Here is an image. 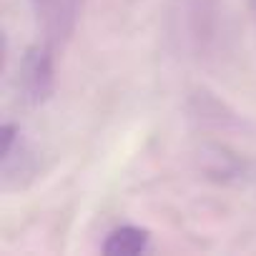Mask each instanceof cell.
I'll list each match as a JSON object with an SVG mask.
<instances>
[{"mask_svg":"<svg viewBox=\"0 0 256 256\" xmlns=\"http://www.w3.org/2000/svg\"><path fill=\"white\" fill-rule=\"evenodd\" d=\"M56 48L30 46L18 66V90L28 106H43L56 90Z\"/></svg>","mask_w":256,"mask_h":256,"instance_id":"6da1fadb","label":"cell"},{"mask_svg":"<svg viewBox=\"0 0 256 256\" xmlns=\"http://www.w3.org/2000/svg\"><path fill=\"white\" fill-rule=\"evenodd\" d=\"M0 141H3V148H0V174H3V188L6 191L23 188L36 176V156H33L30 146L23 138L20 126L3 123V128H0Z\"/></svg>","mask_w":256,"mask_h":256,"instance_id":"7a4b0ae2","label":"cell"},{"mask_svg":"<svg viewBox=\"0 0 256 256\" xmlns=\"http://www.w3.org/2000/svg\"><path fill=\"white\" fill-rule=\"evenodd\" d=\"M151 246V231L144 226H134L126 224L113 228L106 241H103V254L106 256H138L144 251H148Z\"/></svg>","mask_w":256,"mask_h":256,"instance_id":"277c9868","label":"cell"},{"mask_svg":"<svg viewBox=\"0 0 256 256\" xmlns=\"http://www.w3.org/2000/svg\"><path fill=\"white\" fill-rule=\"evenodd\" d=\"M248 8H251V13H254V18H256V0H248Z\"/></svg>","mask_w":256,"mask_h":256,"instance_id":"5b68a950","label":"cell"},{"mask_svg":"<svg viewBox=\"0 0 256 256\" xmlns=\"http://www.w3.org/2000/svg\"><path fill=\"white\" fill-rule=\"evenodd\" d=\"M43 38L50 48H63L78 26L83 0H30Z\"/></svg>","mask_w":256,"mask_h":256,"instance_id":"3957f363","label":"cell"}]
</instances>
